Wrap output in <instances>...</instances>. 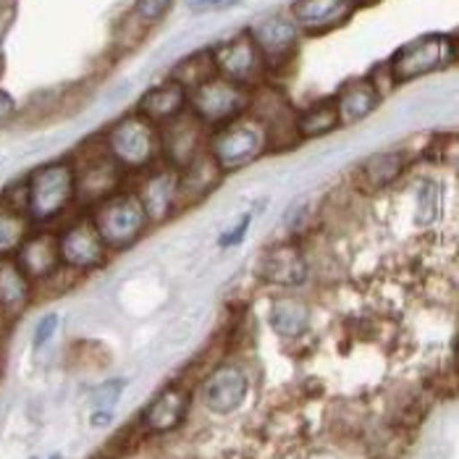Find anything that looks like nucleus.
Returning a JSON list of instances; mask_svg holds the SVG:
<instances>
[{"label":"nucleus","instance_id":"20","mask_svg":"<svg viewBox=\"0 0 459 459\" xmlns=\"http://www.w3.org/2000/svg\"><path fill=\"white\" fill-rule=\"evenodd\" d=\"M186 110H189V90L171 76L166 82L150 87L137 103V113L160 129L169 126L171 121H177L178 116H184Z\"/></svg>","mask_w":459,"mask_h":459},{"label":"nucleus","instance_id":"9","mask_svg":"<svg viewBox=\"0 0 459 459\" xmlns=\"http://www.w3.org/2000/svg\"><path fill=\"white\" fill-rule=\"evenodd\" d=\"M211 50L218 76H226L242 87L255 90V87L265 84L271 76V71L265 66V61H263V56H260V50H257V45L249 37L247 30L218 42Z\"/></svg>","mask_w":459,"mask_h":459},{"label":"nucleus","instance_id":"24","mask_svg":"<svg viewBox=\"0 0 459 459\" xmlns=\"http://www.w3.org/2000/svg\"><path fill=\"white\" fill-rule=\"evenodd\" d=\"M32 297V279L13 257H0V310L19 316Z\"/></svg>","mask_w":459,"mask_h":459},{"label":"nucleus","instance_id":"10","mask_svg":"<svg viewBox=\"0 0 459 459\" xmlns=\"http://www.w3.org/2000/svg\"><path fill=\"white\" fill-rule=\"evenodd\" d=\"M249 37L255 39L263 61L271 74L286 69L294 58H297V50H299V42H302V30L294 24V19L286 13H273V16H265L260 22H255L247 30Z\"/></svg>","mask_w":459,"mask_h":459},{"label":"nucleus","instance_id":"5","mask_svg":"<svg viewBox=\"0 0 459 459\" xmlns=\"http://www.w3.org/2000/svg\"><path fill=\"white\" fill-rule=\"evenodd\" d=\"M27 184H30L27 215L37 223H48L58 218L76 200V171L71 160H53L39 166L27 178Z\"/></svg>","mask_w":459,"mask_h":459},{"label":"nucleus","instance_id":"4","mask_svg":"<svg viewBox=\"0 0 459 459\" xmlns=\"http://www.w3.org/2000/svg\"><path fill=\"white\" fill-rule=\"evenodd\" d=\"M90 218L98 226L108 249L132 247L147 231V226H152L150 215L142 205L140 195L137 192H121V189L106 197L103 203H98Z\"/></svg>","mask_w":459,"mask_h":459},{"label":"nucleus","instance_id":"17","mask_svg":"<svg viewBox=\"0 0 459 459\" xmlns=\"http://www.w3.org/2000/svg\"><path fill=\"white\" fill-rule=\"evenodd\" d=\"M410 158L402 150H384L368 155L352 171V186L359 195H381L407 174Z\"/></svg>","mask_w":459,"mask_h":459},{"label":"nucleus","instance_id":"12","mask_svg":"<svg viewBox=\"0 0 459 459\" xmlns=\"http://www.w3.org/2000/svg\"><path fill=\"white\" fill-rule=\"evenodd\" d=\"M58 242H61V260H64V268L74 271V273H84V271H92V268H100L108 257V245L103 242L98 226L92 223V218H79L69 223L61 234H58Z\"/></svg>","mask_w":459,"mask_h":459},{"label":"nucleus","instance_id":"16","mask_svg":"<svg viewBox=\"0 0 459 459\" xmlns=\"http://www.w3.org/2000/svg\"><path fill=\"white\" fill-rule=\"evenodd\" d=\"M357 8V0H294L289 5V16L302 30V35H328L344 27Z\"/></svg>","mask_w":459,"mask_h":459},{"label":"nucleus","instance_id":"37","mask_svg":"<svg viewBox=\"0 0 459 459\" xmlns=\"http://www.w3.org/2000/svg\"><path fill=\"white\" fill-rule=\"evenodd\" d=\"M291 211L297 212V221H302V218L307 215V211H310V208H307V205H299V211H297V208H291ZM283 223H286L289 229H299V226H302V223H294V221H291V215H286V221H283Z\"/></svg>","mask_w":459,"mask_h":459},{"label":"nucleus","instance_id":"25","mask_svg":"<svg viewBox=\"0 0 459 459\" xmlns=\"http://www.w3.org/2000/svg\"><path fill=\"white\" fill-rule=\"evenodd\" d=\"M336 129H342V118H339V108H336L333 98H323L305 110H297V137H299V142L323 140V137L333 134Z\"/></svg>","mask_w":459,"mask_h":459},{"label":"nucleus","instance_id":"2","mask_svg":"<svg viewBox=\"0 0 459 459\" xmlns=\"http://www.w3.org/2000/svg\"><path fill=\"white\" fill-rule=\"evenodd\" d=\"M106 147L124 171H150L163 163L160 126L140 113L118 118L106 132Z\"/></svg>","mask_w":459,"mask_h":459},{"label":"nucleus","instance_id":"26","mask_svg":"<svg viewBox=\"0 0 459 459\" xmlns=\"http://www.w3.org/2000/svg\"><path fill=\"white\" fill-rule=\"evenodd\" d=\"M218 71H215V61H212V50H197V53L186 56L184 61H178L171 71V79H177L178 84H184L192 92L195 87L205 84Z\"/></svg>","mask_w":459,"mask_h":459},{"label":"nucleus","instance_id":"1","mask_svg":"<svg viewBox=\"0 0 459 459\" xmlns=\"http://www.w3.org/2000/svg\"><path fill=\"white\" fill-rule=\"evenodd\" d=\"M271 134L268 129L252 116L245 113L218 129H212L208 137V152L221 166L223 174H237L260 160L265 152H271Z\"/></svg>","mask_w":459,"mask_h":459},{"label":"nucleus","instance_id":"39","mask_svg":"<svg viewBox=\"0 0 459 459\" xmlns=\"http://www.w3.org/2000/svg\"><path fill=\"white\" fill-rule=\"evenodd\" d=\"M357 3H359V5H365V3H373V0H357Z\"/></svg>","mask_w":459,"mask_h":459},{"label":"nucleus","instance_id":"27","mask_svg":"<svg viewBox=\"0 0 459 459\" xmlns=\"http://www.w3.org/2000/svg\"><path fill=\"white\" fill-rule=\"evenodd\" d=\"M30 231V215L0 203V257L19 252Z\"/></svg>","mask_w":459,"mask_h":459},{"label":"nucleus","instance_id":"7","mask_svg":"<svg viewBox=\"0 0 459 459\" xmlns=\"http://www.w3.org/2000/svg\"><path fill=\"white\" fill-rule=\"evenodd\" d=\"M255 276L281 291H297L313 276L310 252L297 239L268 245L255 260Z\"/></svg>","mask_w":459,"mask_h":459},{"label":"nucleus","instance_id":"13","mask_svg":"<svg viewBox=\"0 0 459 459\" xmlns=\"http://www.w3.org/2000/svg\"><path fill=\"white\" fill-rule=\"evenodd\" d=\"M208 137H211V129L192 110H186L177 121L160 129L163 160L181 171L184 166H189L197 155L208 150Z\"/></svg>","mask_w":459,"mask_h":459},{"label":"nucleus","instance_id":"14","mask_svg":"<svg viewBox=\"0 0 459 459\" xmlns=\"http://www.w3.org/2000/svg\"><path fill=\"white\" fill-rule=\"evenodd\" d=\"M142 205L150 215V223H166L181 211V192H178V169L166 160L144 171V181L134 189Z\"/></svg>","mask_w":459,"mask_h":459},{"label":"nucleus","instance_id":"31","mask_svg":"<svg viewBox=\"0 0 459 459\" xmlns=\"http://www.w3.org/2000/svg\"><path fill=\"white\" fill-rule=\"evenodd\" d=\"M124 386H126V384H124L121 378H116V381L103 384L100 389H95V394H92L95 410H113L116 402H118V396H121V391H124Z\"/></svg>","mask_w":459,"mask_h":459},{"label":"nucleus","instance_id":"22","mask_svg":"<svg viewBox=\"0 0 459 459\" xmlns=\"http://www.w3.org/2000/svg\"><path fill=\"white\" fill-rule=\"evenodd\" d=\"M226 177L221 171V166L212 160V155L205 150L203 155H197L189 166H184L178 171V192H181V208L205 203L212 195V189L218 186V181Z\"/></svg>","mask_w":459,"mask_h":459},{"label":"nucleus","instance_id":"23","mask_svg":"<svg viewBox=\"0 0 459 459\" xmlns=\"http://www.w3.org/2000/svg\"><path fill=\"white\" fill-rule=\"evenodd\" d=\"M310 320H313L310 305L291 291H283L281 297L271 302L268 323L281 339H299L310 328Z\"/></svg>","mask_w":459,"mask_h":459},{"label":"nucleus","instance_id":"3","mask_svg":"<svg viewBox=\"0 0 459 459\" xmlns=\"http://www.w3.org/2000/svg\"><path fill=\"white\" fill-rule=\"evenodd\" d=\"M457 58V39L455 35H430L415 37L407 45H402L389 58V71L396 84H407L415 79L430 76L436 71L449 69Z\"/></svg>","mask_w":459,"mask_h":459},{"label":"nucleus","instance_id":"32","mask_svg":"<svg viewBox=\"0 0 459 459\" xmlns=\"http://www.w3.org/2000/svg\"><path fill=\"white\" fill-rule=\"evenodd\" d=\"M58 323L61 318L56 316V313H48L45 318L37 323L35 328V339H32V344H35V350H42L50 339H53V333H56V328H58Z\"/></svg>","mask_w":459,"mask_h":459},{"label":"nucleus","instance_id":"8","mask_svg":"<svg viewBox=\"0 0 459 459\" xmlns=\"http://www.w3.org/2000/svg\"><path fill=\"white\" fill-rule=\"evenodd\" d=\"M95 142L84 150L82 163H74L76 171V200L95 208L106 197L118 192V184L124 177V169L118 160L108 152L106 140L98 142V150H92Z\"/></svg>","mask_w":459,"mask_h":459},{"label":"nucleus","instance_id":"38","mask_svg":"<svg viewBox=\"0 0 459 459\" xmlns=\"http://www.w3.org/2000/svg\"><path fill=\"white\" fill-rule=\"evenodd\" d=\"M455 359H457V370H459V336H457V344H455Z\"/></svg>","mask_w":459,"mask_h":459},{"label":"nucleus","instance_id":"6","mask_svg":"<svg viewBox=\"0 0 459 459\" xmlns=\"http://www.w3.org/2000/svg\"><path fill=\"white\" fill-rule=\"evenodd\" d=\"M252 103V90L242 87L226 76H212L205 84L189 92V110L208 126L218 129L239 116H245Z\"/></svg>","mask_w":459,"mask_h":459},{"label":"nucleus","instance_id":"28","mask_svg":"<svg viewBox=\"0 0 459 459\" xmlns=\"http://www.w3.org/2000/svg\"><path fill=\"white\" fill-rule=\"evenodd\" d=\"M444 211V189L436 178H425L415 195V223L433 226Z\"/></svg>","mask_w":459,"mask_h":459},{"label":"nucleus","instance_id":"43","mask_svg":"<svg viewBox=\"0 0 459 459\" xmlns=\"http://www.w3.org/2000/svg\"><path fill=\"white\" fill-rule=\"evenodd\" d=\"M0 66H3V61H0Z\"/></svg>","mask_w":459,"mask_h":459},{"label":"nucleus","instance_id":"11","mask_svg":"<svg viewBox=\"0 0 459 459\" xmlns=\"http://www.w3.org/2000/svg\"><path fill=\"white\" fill-rule=\"evenodd\" d=\"M247 113H252L268 129L273 150H281L283 142L286 144L299 142V137H297V108L291 106L279 90H273L268 82L252 90V103H249Z\"/></svg>","mask_w":459,"mask_h":459},{"label":"nucleus","instance_id":"30","mask_svg":"<svg viewBox=\"0 0 459 459\" xmlns=\"http://www.w3.org/2000/svg\"><path fill=\"white\" fill-rule=\"evenodd\" d=\"M174 0H134V19H140L144 27H155L158 22L166 19V13L171 11Z\"/></svg>","mask_w":459,"mask_h":459},{"label":"nucleus","instance_id":"21","mask_svg":"<svg viewBox=\"0 0 459 459\" xmlns=\"http://www.w3.org/2000/svg\"><path fill=\"white\" fill-rule=\"evenodd\" d=\"M189 404H192V396H189L186 389H181V386L163 389L150 402V407L142 412L144 430L147 433H158V436L177 430L178 425L184 423L186 412H189Z\"/></svg>","mask_w":459,"mask_h":459},{"label":"nucleus","instance_id":"41","mask_svg":"<svg viewBox=\"0 0 459 459\" xmlns=\"http://www.w3.org/2000/svg\"><path fill=\"white\" fill-rule=\"evenodd\" d=\"M455 39H457V58H459V35H455Z\"/></svg>","mask_w":459,"mask_h":459},{"label":"nucleus","instance_id":"34","mask_svg":"<svg viewBox=\"0 0 459 459\" xmlns=\"http://www.w3.org/2000/svg\"><path fill=\"white\" fill-rule=\"evenodd\" d=\"M13 22H16V0H3L0 3V45H3L5 35L11 32Z\"/></svg>","mask_w":459,"mask_h":459},{"label":"nucleus","instance_id":"29","mask_svg":"<svg viewBox=\"0 0 459 459\" xmlns=\"http://www.w3.org/2000/svg\"><path fill=\"white\" fill-rule=\"evenodd\" d=\"M252 221H255V211H247L245 215H239L231 226H226V229L221 231L218 242H215L218 249H234L239 247V245H245Z\"/></svg>","mask_w":459,"mask_h":459},{"label":"nucleus","instance_id":"40","mask_svg":"<svg viewBox=\"0 0 459 459\" xmlns=\"http://www.w3.org/2000/svg\"><path fill=\"white\" fill-rule=\"evenodd\" d=\"M3 318H5V313H3V310H0V325H3Z\"/></svg>","mask_w":459,"mask_h":459},{"label":"nucleus","instance_id":"42","mask_svg":"<svg viewBox=\"0 0 459 459\" xmlns=\"http://www.w3.org/2000/svg\"><path fill=\"white\" fill-rule=\"evenodd\" d=\"M53 459H61V457H58V455H56V457H53Z\"/></svg>","mask_w":459,"mask_h":459},{"label":"nucleus","instance_id":"19","mask_svg":"<svg viewBox=\"0 0 459 459\" xmlns=\"http://www.w3.org/2000/svg\"><path fill=\"white\" fill-rule=\"evenodd\" d=\"M19 265L27 271V276L32 281H48L56 273L64 271V260H61V242L58 234L53 231H37L32 237L24 239V245L16 252Z\"/></svg>","mask_w":459,"mask_h":459},{"label":"nucleus","instance_id":"15","mask_svg":"<svg viewBox=\"0 0 459 459\" xmlns=\"http://www.w3.org/2000/svg\"><path fill=\"white\" fill-rule=\"evenodd\" d=\"M247 391V373L239 365L226 362V365H218L205 378V384L200 389V399H203L205 410L212 415H231L245 404Z\"/></svg>","mask_w":459,"mask_h":459},{"label":"nucleus","instance_id":"33","mask_svg":"<svg viewBox=\"0 0 459 459\" xmlns=\"http://www.w3.org/2000/svg\"><path fill=\"white\" fill-rule=\"evenodd\" d=\"M239 3L242 0H186V8L192 13H221V11H229Z\"/></svg>","mask_w":459,"mask_h":459},{"label":"nucleus","instance_id":"36","mask_svg":"<svg viewBox=\"0 0 459 459\" xmlns=\"http://www.w3.org/2000/svg\"><path fill=\"white\" fill-rule=\"evenodd\" d=\"M113 420V410H95L92 412V418H90V423L95 425V428H103Z\"/></svg>","mask_w":459,"mask_h":459},{"label":"nucleus","instance_id":"35","mask_svg":"<svg viewBox=\"0 0 459 459\" xmlns=\"http://www.w3.org/2000/svg\"><path fill=\"white\" fill-rule=\"evenodd\" d=\"M16 113H19V106H16V100L11 98V92L0 90V126L11 124V121L16 118Z\"/></svg>","mask_w":459,"mask_h":459},{"label":"nucleus","instance_id":"18","mask_svg":"<svg viewBox=\"0 0 459 459\" xmlns=\"http://www.w3.org/2000/svg\"><path fill=\"white\" fill-rule=\"evenodd\" d=\"M336 108H339V118L342 126H354L365 118H370L381 103H384V92L378 90V84L373 82V76H354L347 79L339 92L333 95Z\"/></svg>","mask_w":459,"mask_h":459}]
</instances>
